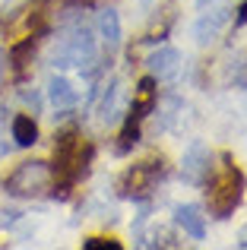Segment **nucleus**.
Instances as JSON below:
<instances>
[{"label":"nucleus","mask_w":247,"mask_h":250,"mask_svg":"<svg viewBox=\"0 0 247 250\" xmlns=\"http://www.w3.org/2000/svg\"><path fill=\"white\" fill-rule=\"evenodd\" d=\"M241 196H244V174L235 165H225L222 174L209 184V209H212V215H216V219L231 215L238 209V203H241Z\"/></svg>","instance_id":"obj_1"},{"label":"nucleus","mask_w":247,"mask_h":250,"mask_svg":"<svg viewBox=\"0 0 247 250\" xmlns=\"http://www.w3.org/2000/svg\"><path fill=\"white\" fill-rule=\"evenodd\" d=\"M54 181V168L48 162H22L10 177H6V193L13 196H38L51 187Z\"/></svg>","instance_id":"obj_2"},{"label":"nucleus","mask_w":247,"mask_h":250,"mask_svg":"<svg viewBox=\"0 0 247 250\" xmlns=\"http://www.w3.org/2000/svg\"><path fill=\"white\" fill-rule=\"evenodd\" d=\"M92 57H95V44L86 29H76L73 35L61 38L51 51L54 67H86V63H92Z\"/></svg>","instance_id":"obj_3"},{"label":"nucleus","mask_w":247,"mask_h":250,"mask_svg":"<svg viewBox=\"0 0 247 250\" xmlns=\"http://www.w3.org/2000/svg\"><path fill=\"white\" fill-rule=\"evenodd\" d=\"M86 162H89V146L80 140L76 133H63L54 146V168L61 174H67L70 181L80 177L86 171Z\"/></svg>","instance_id":"obj_4"},{"label":"nucleus","mask_w":247,"mask_h":250,"mask_svg":"<svg viewBox=\"0 0 247 250\" xmlns=\"http://www.w3.org/2000/svg\"><path fill=\"white\" fill-rule=\"evenodd\" d=\"M146 67H149V73L159 76V80H171V76H178V70H181V51L178 48L152 51V54L146 57Z\"/></svg>","instance_id":"obj_5"},{"label":"nucleus","mask_w":247,"mask_h":250,"mask_svg":"<svg viewBox=\"0 0 247 250\" xmlns=\"http://www.w3.org/2000/svg\"><path fill=\"white\" fill-rule=\"evenodd\" d=\"M187 184H203V177L209 174V152H206L203 143H193L184 155V168H181Z\"/></svg>","instance_id":"obj_6"},{"label":"nucleus","mask_w":247,"mask_h":250,"mask_svg":"<svg viewBox=\"0 0 247 250\" xmlns=\"http://www.w3.org/2000/svg\"><path fill=\"white\" fill-rule=\"evenodd\" d=\"M152 104H155L152 76H146V80L136 83V102H133V108H130V124H127V127H136V124H140L143 117H146L149 111H152Z\"/></svg>","instance_id":"obj_7"},{"label":"nucleus","mask_w":247,"mask_h":250,"mask_svg":"<svg viewBox=\"0 0 247 250\" xmlns=\"http://www.w3.org/2000/svg\"><path fill=\"white\" fill-rule=\"evenodd\" d=\"M48 98H51V104H54V111H73V104H76L73 83L63 80V76H54V80L48 83Z\"/></svg>","instance_id":"obj_8"},{"label":"nucleus","mask_w":247,"mask_h":250,"mask_svg":"<svg viewBox=\"0 0 247 250\" xmlns=\"http://www.w3.org/2000/svg\"><path fill=\"white\" fill-rule=\"evenodd\" d=\"M152 181H155V162H143V165H133L124 174V190L127 193H143Z\"/></svg>","instance_id":"obj_9"},{"label":"nucleus","mask_w":247,"mask_h":250,"mask_svg":"<svg viewBox=\"0 0 247 250\" xmlns=\"http://www.w3.org/2000/svg\"><path fill=\"white\" fill-rule=\"evenodd\" d=\"M174 219H178V225L184 228L190 238H203L206 234V219L200 215V206H190V203H187V206H178L174 209Z\"/></svg>","instance_id":"obj_10"},{"label":"nucleus","mask_w":247,"mask_h":250,"mask_svg":"<svg viewBox=\"0 0 247 250\" xmlns=\"http://www.w3.org/2000/svg\"><path fill=\"white\" fill-rule=\"evenodd\" d=\"M99 32H102V42H105L108 51L121 48V16L114 10H102L99 13Z\"/></svg>","instance_id":"obj_11"},{"label":"nucleus","mask_w":247,"mask_h":250,"mask_svg":"<svg viewBox=\"0 0 247 250\" xmlns=\"http://www.w3.org/2000/svg\"><path fill=\"white\" fill-rule=\"evenodd\" d=\"M228 22V10H212L209 16H203L200 19V25H197V42L200 44H206V42H212V38L219 35V29H222V25Z\"/></svg>","instance_id":"obj_12"},{"label":"nucleus","mask_w":247,"mask_h":250,"mask_svg":"<svg viewBox=\"0 0 247 250\" xmlns=\"http://www.w3.org/2000/svg\"><path fill=\"white\" fill-rule=\"evenodd\" d=\"M13 140H16V146H35L38 143V124L29 114L13 117Z\"/></svg>","instance_id":"obj_13"},{"label":"nucleus","mask_w":247,"mask_h":250,"mask_svg":"<svg viewBox=\"0 0 247 250\" xmlns=\"http://www.w3.org/2000/svg\"><path fill=\"white\" fill-rule=\"evenodd\" d=\"M82 247H86V250H105V247H108V250H118L121 244H118L114 238H89Z\"/></svg>","instance_id":"obj_14"},{"label":"nucleus","mask_w":247,"mask_h":250,"mask_svg":"<svg viewBox=\"0 0 247 250\" xmlns=\"http://www.w3.org/2000/svg\"><path fill=\"white\" fill-rule=\"evenodd\" d=\"M241 22H247V3L241 6Z\"/></svg>","instance_id":"obj_15"},{"label":"nucleus","mask_w":247,"mask_h":250,"mask_svg":"<svg viewBox=\"0 0 247 250\" xmlns=\"http://www.w3.org/2000/svg\"><path fill=\"white\" fill-rule=\"evenodd\" d=\"M0 73H3V63H0Z\"/></svg>","instance_id":"obj_16"}]
</instances>
